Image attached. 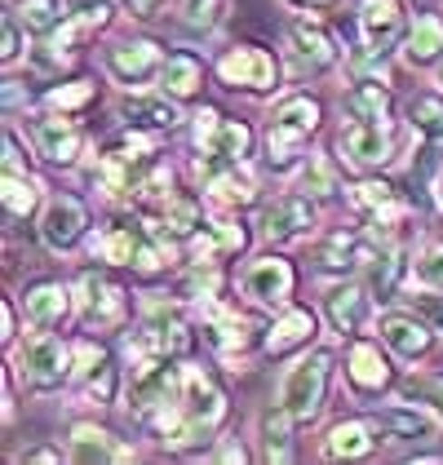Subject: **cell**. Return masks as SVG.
<instances>
[{"instance_id": "cell-17", "label": "cell", "mask_w": 443, "mask_h": 465, "mask_svg": "<svg viewBox=\"0 0 443 465\" xmlns=\"http://www.w3.org/2000/svg\"><path fill=\"white\" fill-rule=\"evenodd\" d=\"M372 302H377V297H372L369 284H355V280L332 284L329 297H324V311H329L332 332H341V337H359V332L372 323Z\"/></svg>"}, {"instance_id": "cell-41", "label": "cell", "mask_w": 443, "mask_h": 465, "mask_svg": "<svg viewBox=\"0 0 443 465\" xmlns=\"http://www.w3.org/2000/svg\"><path fill=\"white\" fill-rule=\"evenodd\" d=\"M301 186H306L315 200H329V195L341 191V186H337V169H332L324 155H310V160L301 164Z\"/></svg>"}, {"instance_id": "cell-38", "label": "cell", "mask_w": 443, "mask_h": 465, "mask_svg": "<svg viewBox=\"0 0 443 465\" xmlns=\"http://www.w3.org/2000/svg\"><path fill=\"white\" fill-rule=\"evenodd\" d=\"M399 394L412 399V403H426L430 412L443 417V372H412L399 381Z\"/></svg>"}, {"instance_id": "cell-12", "label": "cell", "mask_w": 443, "mask_h": 465, "mask_svg": "<svg viewBox=\"0 0 443 465\" xmlns=\"http://www.w3.org/2000/svg\"><path fill=\"white\" fill-rule=\"evenodd\" d=\"M377 332L390 346V355H399L404 363H417L435 351V323L412 315V311H386L377 320Z\"/></svg>"}, {"instance_id": "cell-5", "label": "cell", "mask_w": 443, "mask_h": 465, "mask_svg": "<svg viewBox=\"0 0 443 465\" xmlns=\"http://www.w3.org/2000/svg\"><path fill=\"white\" fill-rule=\"evenodd\" d=\"M337 146L346 151V160H350L359 173H381V169L395 164V155H399L390 120H350V124L341 129Z\"/></svg>"}, {"instance_id": "cell-25", "label": "cell", "mask_w": 443, "mask_h": 465, "mask_svg": "<svg viewBox=\"0 0 443 465\" xmlns=\"http://www.w3.org/2000/svg\"><path fill=\"white\" fill-rule=\"evenodd\" d=\"M120 115L133 124V129H151V134H173L182 124V111H178V98H147L133 89V98H120Z\"/></svg>"}, {"instance_id": "cell-31", "label": "cell", "mask_w": 443, "mask_h": 465, "mask_svg": "<svg viewBox=\"0 0 443 465\" xmlns=\"http://www.w3.org/2000/svg\"><path fill=\"white\" fill-rule=\"evenodd\" d=\"M404 63L408 67H435V63H443V23L435 14H421L412 23V32L404 40Z\"/></svg>"}, {"instance_id": "cell-28", "label": "cell", "mask_w": 443, "mask_h": 465, "mask_svg": "<svg viewBox=\"0 0 443 465\" xmlns=\"http://www.w3.org/2000/svg\"><path fill=\"white\" fill-rule=\"evenodd\" d=\"M377 434L381 430L372 421H337L329 430V439H324V457H332V461H359V457H369L377 443H386Z\"/></svg>"}, {"instance_id": "cell-35", "label": "cell", "mask_w": 443, "mask_h": 465, "mask_svg": "<svg viewBox=\"0 0 443 465\" xmlns=\"http://www.w3.org/2000/svg\"><path fill=\"white\" fill-rule=\"evenodd\" d=\"M67 9V0H18L14 5V18L32 32V36H54L58 27H63V14Z\"/></svg>"}, {"instance_id": "cell-1", "label": "cell", "mask_w": 443, "mask_h": 465, "mask_svg": "<svg viewBox=\"0 0 443 465\" xmlns=\"http://www.w3.org/2000/svg\"><path fill=\"white\" fill-rule=\"evenodd\" d=\"M320 103L310 94H293L284 98L280 107L271 111V124H266V164L275 173H293L306 155V143L315 138L320 129Z\"/></svg>"}, {"instance_id": "cell-3", "label": "cell", "mask_w": 443, "mask_h": 465, "mask_svg": "<svg viewBox=\"0 0 443 465\" xmlns=\"http://www.w3.org/2000/svg\"><path fill=\"white\" fill-rule=\"evenodd\" d=\"M329 377H332V355L329 351H315V355H301L284 372L280 381V403L289 408L297 426H310L320 421L324 412V399H329Z\"/></svg>"}, {"instance_id": "cell-36", "label": "cell", "mask_w": 443, "mask_h": 465, "mask_svg": "<svg viewBox=\"0 0 443 465\" xmlns=\"http://www.w3.org/2000/svg\"><path fill=\"white\" fill-rule=\"evenodd\" d=\"M226 23V0H182V27L191 36H213Z\"/></svg>"}, {"instance_id": "cell-4", "label": "cell", "mask_w": 443, "mask_h": 465, "mask_svg": "<svg viewBox=\"0 0 443 465\" xmlns=\"http://www.w3.org/2000/svg\"><path fill=\"white\" fill-rule=\"evenodd\" d=\"M182 391V363L173 355H143L129 359V377H124V399L138 417L160 412L164 403H173Z\"/></svg>"}, {"instance_id": "cell-30", "label": "cell", "mask_w": 443, "mask_h": 465, "mask_svg": "<svg viewBox=\"0 0 443 465\" xmlns=\"http://www.w3.org/2000/svg\"><path fill=\"white\" fill-rule=\"evenodd\" d=\"M399 275H404V252L399 244H372L369 262H364V284L372 288V297L377 302H390L395 297V288H399Z\"/></svg>"}, {"instance_id": "cell-50", "label": "cell", "mask_w": 443, "mask_h": 465, "mask_svg": "<svg viewBox=\"0 0 443 465\" xmlns=\"http://www.w3.org/2000/svg\"><path fill=\"white\" fill-rule=\"evenodd\" d=\"M120 5H124L133 18H151V14L160 9V0H120Z\"/></svg>"}, {"instance_id": "cell-37", "label": "cell", "mask_w": 443, "mask_h": 465, "mask_svg": "<svg viewBox=\"0 0 443 465\" xmlns=\"http://www.w3.org/2000/svg\"><path fill=\"white\" fill-rule=\"evenodd\" d=\"M0 195H5V213L27 217L40 200V182L27 178V173H5V191H0Z\"/></svg>"}, {"instance_id": "cell-29", "label": "cell", "mask_w": 443, "mask_h": 465, "mask_svg": "<svg viewBox=\"0 0 443 465\" xmlns=\"http://www.w3.org/2000/svg\"><path fill=\"white\" fill-rule=\"evenodd\" d=\"M147 235H151V222L147 226L143 222H115L103 235H94V252L103 262H111V266H133V257H138Z\"/></svg>"}, {"instance_id": "cell-18", "label": "cell", "mask_w": 443, "mask_h": 465, "mask_svg": "<svg viewBox=\"0 0 443 465\" xmlns=\"http://www.w3.org/2000/svg\"><path fill=\"white\" fill-rule=\"evenodd\" d=\"M293 262H284V257H258V262H249L244 266V275H240V288H244V297H253L258 306H284L289 297H293Z\"/></svg>"}, {"instance_id": "cell-51", "label": "cell", "mask_w": 443, "mask_h": 465, "mask_svg": "<svg viewBox=\"0 0 443 465\" xmlns=\"http://www.w3.org/2000/svg\"><path fill=\"white\" fill-rule=\"evenodd\" d=\"M18 461H58V452H49V448H32V452H23Z\"/></svg>"}, {"instance_id": "cell-19", "label": "cell", "mask_w": 443, "mask_h": 465, "mask_svg": "<svg viewBox=\"0 0 443 465\" xmlns=\"http://www.w3.org/2000/svg\"><path fill=\"white\" fill-rule=\"evenodd\" d=\"M439 412H430L426 403H390V408H377L372 426L381 430V439H417V443H435L439 439Z\"/></svg>"}, {"instance_id": "cell-26", "label": "cell", "mask_w": 443, "mask_h": 465, "mask_svg": "<svg viewBox=\"0 0 443 465\" xmlns=\"http://www.w3.org/2000/svg\"><path fill=\"white\" fill-rule=\"evenodd\" d=\"M315 311H306V306H289L280 320L271 323V332H266V355L271 359H284L301 351V346H310V337H315Z\"/></svg>"}, {"instance_id": "cell-43", "label": "cell", "mask_w": 443, "mask_h": 465, "mask_svg": "<svg viewBox=\"0 0 443 465\" xmlns=\"http://www.w3.org/2000/svg\"><path fill=\"white\" fill-rule=\"evenodd\" d=\"M89 98H94V84L89 80H72V84H58V89L44 94V103L54 111H75V107H84Z\"/></svg>"}, {"instance_id": "cell-24", "label": "cell", "mask_w": 443, "mask_h": 465, "mask_svg": "<svg viewBox=\"0 0 443 465\" xmlns=\"http://www.w3.org/2000/svg\"><path fill=\"white\" fill-rule=\"evenodd\" d=\"M377 240H359V235H346V231H337L329 240H320L315 244V266L324 271V275H355V271H364V262H369V252Z\"/></svg>"}, {"instance_id": "cell-9", "label": "cell", "mask_w": 443, "mask_h": 465, "mask_svg": "<svg viewBox=\"0 0 443 465\" xmlns=\"http://www.w3.org/2000/svg\"><path fill=\"white\" fill-rule=\"evenodd\" d=\"M103 67H107V75L120 89H143L151 75L164 72V54H160V45L147 36L120 40V45H111L107 54H103Z\"/></svg>"}, {"instance_id": "cell-55", "label": "cell", "mask_w": 443, "mask_h": 465, "mask_svg": "<svg viewBox=\"0 0 443 465\" xmlns=\"http://www.w3.org/2000/svg\"><path fill=\"white\" fill-rule=\"evenodd\" d=\"M439 200H443V178H439Z\"/></svg>"}, {"instance_id": "cell-10", "label": "cell", "mask_w": 443, "mask_h": 465, "mask_svg": "<svg viewBox=\"0 0 443 465\" xmlns=\"http://www.w3.org/2000/svg\"><path fill=\"white\" fill-rule=\"evenodd\" d=\"M195 173H200V186L209 191V200H218L222 209H249V204H258V178H253L249 160H240V164L200 160Z\"/></svg>"}, {"instance_id": "cell-46", "label": "cell", "mask_w": 443, "mask_h": 465, "mask_svg": "<svg viewBox=\"0 0 443 465\" xmlns=\"http://www.w3.org/2000/svg\"><path fill=\"white\" fill-rule=\"evenodd\" d=\"M412 306H417V315H421V320H430L443 332V288L421 284V292H412Z\"/></svg>"}, {"instance_id": "cell-33", "label": "cell", "mask_w": 443, "mask_h": 465, "mask_svg": "<svg viewBox=\"0 0 443 465\" xmlns=\"http://www.w3.org/2000/svg\"><path fill=\"white\" fill-rule=\"evenodd\" d=\"M293 417H289V408L284 403H275V408H266L258 417V430H261V457L266 461H289L293 457Z\"/></svg>"}, {"instance_id": "cell-20", "label": "cell", "mask_w": 443, "mask_h": 465, "mask_svg": "<svg viewBox=\"0 0 443 465\" xmlns=\"http://www.w3.org/2000/svg\"><path fill=\"white\" fill-rule=\"evenodd\" d=\"M284 54L301 75H320L337 63V40L315 23H293L289 36H284Z\"/></svg>"}, {"instance_id": "cell-52", "label": "cell", "mask_w": 443, "mask_h": 465, "mask_svg": "<svg viewBox=\"0 0 443 465\" xmlns=\"http://www.w3.org/2000/svg\"><path fill=\"white\" fill-rule=\"evenodd\" d=\"M218 457H222V461H244L249 452H244V448H235V443H226V448H222Z\"/></svg>"}, {"instance_id": "cell-32", "label": "cell", "mask_w": 443, "mask_h": 465, "mask_svg": "<svg viewBox=\"0 0 443 465\" xmlns=\"http://www.w3.org/2000/svg\"><path fill=\"white\" fill-rule=\"evenodd\" d=\"M200 84H204V67H200V58H195V54H169V58H164L160 89H164L169 98L191 103V98L200 94Z\"/></svg>"}, {"instance_id": "cell-44", "label": "cell", "mask_w": 443, "mask_h": 465, "mask_svg": "<svg viewBox=\"0 0 443 465\" xmlns=\"http://www.w3.org/2000/svg\"><path fill=\"white\" fill-rule=\"evenodd\" d=\"M412 275H417V284L443 288V240L439 244H430V249L412 262Z\"/></svg>"}, {"instance_id": "cell-34", "label": "cell", "mask_w": 443, "mask_h": 465, "mask_svg": "<svg viewBox=\"0 0 443 465\" xmlns=\"http://www.w3.org/2000/svg\"><path fill=\"white\" fill-rule=\"evenodd\" d=\"M341 111L350 120H390V94L381 89V80H359V84L346 89Z\"/></svg>"}, {"instance_id": "cell-8", "label": "cell", "mask_w": 443, "mask_h": 465, "mask_svg": "<svg viewBox=\"0 0 443 465\" xmlns=\"http://www.w3.org/2000/svg\"><path fill=\"white\" fill-rule=\"evenodd\" d=\"M75 311H80V323H84V328L107 332V328H120V323H124L129 302H124V292L111 284L107 275L84 271V275H80V284H75Z\"/></svg>"}, {"instance_id": "cell-11", "label": "cell", "mask_w": 443, "mask_h": 465, "mask_svg": "<svg viewBox=\"0 0 443 465\" xmlns=\"http://www.w3.org/2000/svg\"><path fill=\"white\" fill-rule=\"evenodd\" d=\"M355 23H359V54L386 58L404 32V5L399 0H364Z\"/></svg>"}, {"instance_id": "cell-39", "label": "cell", "mask_w": 443, "mask_h": 465, "mask_svg": "<svg viewBox=\"0 0 443 465\" xmlns=\"http://www.w3.org/2000/svg\"><path fill=\"white\" fill-rule=\"evenodd\" d=\"M350 204H355V209H364V213H377V209H390V204H399V191H395V186H390L386 178L355 182V186H350Z\"/></svg>"}, {"instance_id": "cell-54", "label": "cell", "mask_w": 443, "mask_h": 465, "mask_svg": "<svg viewBox=\"0 0 443 465\" xmlns=\"http://www.w3.org/2000/svg\"><path fill=\"white\" fill-rule=\"evenodd\" d=\"M439 89H443V63H439Z\"/></svg>"}, {"instance_id": "cell-16", "label": "cell", "mask_w": 443, "mask_h": 465, "mask_svg": "<svg viewBox=\"0 0 443 465\" xmlns=\"http://www.w3.org/2000/svg\"><path fill=\"white\" fill-rule=\"evenodd\" d=\"M32 143H36L40 155H44L49 164H58V169H72L75 160H80V151H84V138H80V129L67 120V111H54V107H49V115H36V120H32Z\"/></svg>"}, {"instance_id": "cell-48", "label": "cell", "mask_w": 443, "mask_h": 465, "mask_svg": "<svg viewBox=\"0 0 443 465\" xmlns=\"http://www.w3.org/2000/svg\"><path fill=\"white\" fill-rule=\"evenodd\" d=\"M23 32H27V27L9 14V18H5V49H0L5 63H18V54H23Z\"/></svg>"}, {"instance_id": "cell-13", "label": "cell", "mask_w": 443, "mask_h": 465, "mask_svg": "<svg viewBox=\"0 0 443 465\" xmlns=\"http://www.w3.org/2000/svg\"><path fill=\"white\" fill-rule=\"evenodd\" d=\"M258 231L261 240L271 244H293V240H306L315 231V204L306 195H280L271 200L258 217Z\"/></svg>"}, {"instance_id": "cell-42", "label": "cell", "mask_w": 443, "mask_h": 465, "mask_svg": "<svg viewBox=\"0 0 443 465\" xmlns=\"http://www.w3.org/2000/svg\"><path fill=\"white\" fill-rule=\"evenodd\" d=\"M67 18H75L89 32H98L115 18V0H67Z\"/></svg>"}, {"instance_id": "cell-14", "label": "cell", "mask_w": 443, "mask_h": 465, "mask_svg": "<svg viewBox=\"0 0 443 465\" xmlns=\"http://www.w3.org/2000/svg\"><path fill=\"white\" fill-rule=\"evenodd\" d=\"M390 381H395V368H390V359L381 355V346L355 341L346 351V386H350L355 399H381L390 391Z\"/></svg>"}, {"instance_id": "cell-21", "label": "cell", "mask_w": 443, "mask_h": 465, "mask_svg": "<svg viewBox=\"0 0 443 465\" xmlns=\"http://www.w3.org/2000/svg\"><path fill=\"white\" fill-rule=\"evenodd\" d=\"M84 226H89L84 204L75 195H58V200H49V209L40 217V240L49 252H72L84 240Z\"/></svg>"}, {"instance_id": "cell-27", "label": "cell", "mask_w": 443, "mask_h": 465, "mask_svg": "<svg viewBox=\"0 0 443 465\" xmlns=\"http://www.w3.org/2000/svg\"><path fill=\"white\" fill-rule=\"evenodd\" d=\"M67 457L72 461H133V448L129 443H120L111 430L103 426H75L72 430V443H67Z\"/></svg>"}, {"instance_id": "cell-7", "label": "cell", "mask_w": 443, "mask_h": 465, "mask_svg": "<svg viewBox=\"0 0 443 465\" xmlns=\"http://www.w3.org/2000/svg\"><path fill=\"white\" fill-rule=\"evenodd\" d=\"M218 80L226 89H244V94H271L275 80H280V67L275 58L258 49V45H231L218 58Z\"/></svg>"}, {"instance_id": "cell-15", "label": "cell", "mask_w": 443, "mask_h": 465, "mask_svg": "<svg viewBox=\"0 0 443 465\" xmlns=\"http://www.w3.org/2000/svg\"><path fill=\"white\" fill-rule=\"evenodd\" d=\"M178 412H182L186 421H195V426L204 430H218L222 417H226V394L204 377V368H191L182 363V391H178Z\"/></svg>"}, {"instance_id": "cell-22", "label": "cell", "mask_w": 443, "mask_h": 465, "mask_svg": "<svg viewBox=\"0 0 443 465\" xmlns=\"http://www.w3.org/2000/svg\"><path fill=\"white\" fill-rule=\"evenodd\" d=\"M240 249H244V231L231 217H204L200 231L186 240L191 262H200V266H218L222 257H231V252H240Z\"/></svg>"}, {"instance_id": "cell-23", "label": "cell", "mask_w": 443, "mask_h": 465, "mask_svg": "<svg viewBox=\"0 0 443 465\" xmlns=\"http://www.w3.org/2000/svg\"><path fill=\"white\" fill-rule=\"evenodd\" d=\"M75 292L63 284H54V280H40V284H32L27 292H23V320H27V328H36V332H49V328H58V323L67 320V311H72Z\"/></svg>"}, {"instance_id": "cell-53", "label": "cell", "mask_w": 443, "mask_h": 465, "mask_svg": "<svg viewBox=\"0 0 443 465\" xmlns=\"http://www.w3.org/2000/svg\"><path fill=\"white\" fill-rule=\"evenodd\" d=\"M5 341H14V302H5V332H0Z\"/></svg>"}, {"instance_id": "cell-45", "label": "cell", "mask_w": 443, "mask_h": 465, "mask_svg": "<svg viewBox=\"0 0 443 465\" xmlns=\"http://www.w3.org/2000/svg\"><path fill=\"white\" fill-rule=\"evenodd\" d=\"M115 381H120V372L111 368V359H107L94 377H84V394H89L94 403H111V399H115Z\"/></svg>"}, {"instance_id": "cell-6", "label": "cell", "mask_w": 443, "mask_h": 465, "mask_svg": "<svg viewBox=\"0 0 443 465\" xmlns=\"http://www.w3.org/2000/svg\"><path fill=\"white\" fill-rule=\"evenodd\" d=\"M195 146L200 160H222V164H240L253 151V129L244 120H222L218 111H200L195 115Z\"/></svg>"}, {"instance_id": "cell-2", "label": "cell", "mask_w": 443, "mask_h": 465, "mask_svg": "<svg viewBox=\"0 0 443 465\" xmlns=\"http://www.w3.org/2000/svg\"><path fill=\"white\" fill-rule=\"evenodd\" d=\"M14 377L23 381L27 394L63 391L75 377V351L63 346L58 337H49V332H36V337H27V341L14 351Z\"/></svg>"}, {"instance_id": "cell-40", "label": "cell", "mask_w": 443, "mask_h": 465, "mask_svg": "<svg viewBox=\"0 0 443 465\" xmlns=\"http://www.w3.org/2000/svg\"><path fill=\"white\" fill-rule=\"evenodd\" d=\"M408 120H412L417 134H426V138L443 143V98H430V94L412 98V103H408Z\"/></svg>"}, {"instance_id": "cell-47", "label": "cell", "mask_w": 443, "mask_h": 465, "mask_svg": "<svg viewBox=\"0 0 443 465\" xmlns=\"http://www.w3.org/2000/svg\"><path fill=\"white\" fill-rule=\"evenodd\" d=\"M75 381H84V377H94L103 363H107V351L103 346H94V341H75Z\"/></svg>"}, {"instance_id": "cell-49", "label": "cell", "mask_w": 443, "mask_h": 465, "mask_svg": "<svg viewBox=\"0 0 443 465\" xmlns=\"http://www.w3.org/2000/svg\"><path fill=\"white\" fill-rule=\"evenodd\" d=\"M289 9H297V14H324V9H332L337 0H284Z\"/></svg>"}]
</instances>
